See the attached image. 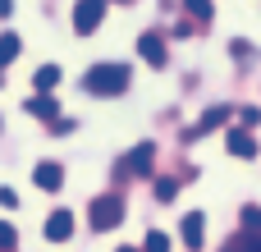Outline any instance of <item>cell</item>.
Masks as SVG:
<instances>
[{"instance_id":"obj_2","label":"cell","mask_w":261,"mask_h":252,"mask_svg":"<svg viewBox=\"0 0 261 252\" xmlns=\"http://www.w3.org/2000/svg\"><path fill=\"white\" fill-rule=\"evenodd\" d=\"M87 220H92V230H115V225L124 220V197H119V193H101V197H92Z\"/></svg>"},{"instance_id":"obj_3","label":"cell","mask_w":261,"mask_h":252,"mask_svg":"<svg viewBox=\"0 0 261 252\" xmlns=\"http://www.w3.org/2000/svg\"><path fill=\"white\" fill-rule=\"evenodd\" d=\"M101 18H106V0H78L73 5V32H96L101 28Z\"/></svg>"},{"instance_id":"obj_11","label":"cell","mask_w":261,"mask_h":252,"mask_svg":"<svg viewBox=\"0 0 261 252\" xmlns=\"http://www.w3.org/2000/svg\"><path fill=\"white\" fill-rule=\"evenodd\" d=\"M28 115H37V119H60V106H55L50 92H37V96L28 101Z\"/></svg>"},{"instance_id":"obj_21","label":"cell","mask_w":261,"mask_h":252,"mask_svg":"<svg viewBox=\"0 0 261 252\" xmlns=\"http://www.w3.org/2000/svg\"><path fill=\"white\" fill-rule=\"evenodd\" d=\"M14 14V0H0V18H9Z\"/></svg>"},{"instance_id":"obj_22","label":"cell","mask_w":261,"mask_h":252,"mask_svg":"<svg viewBox=\"0 0 261 252\" xmlns=\"http://www.w3.org/2000/svg\"><path fill=\"white\" fill-rule=\"evenodd\" d=\"M119 252H138V248H119Z\"/></svg>"},{"instance_id":"obj_8","label":"cell","mask_w":261,"mask_h":252,"mask_svg":"<svg viewBox=\"0 0 261 252\" xmlns=\"http://www.w3.org/2000/svg\"><path fill=\"white\" fill-rule=\"evenodd\" d=\"M50 243H64L69 234H73V211H55L50 220H46V230H41Z\"/></svg>"},{"instance_id":"obj_5","label":"cell","mask_w":261,"mask_h":252,"mask_svg":"<svg viewBox=\"0 0 261 252\" xmlns=\"http://www.w3.org/2000/svg\"><path fill=\"white\" fill-rule=\"evenodd\" d=\"M225 119H229V110H225V106H211V110L202 115V124H193V129L184 133V142H197V138H206V133H211V129H220Z\"/></svg>"},{"instance_id":"obj_6","label":"cell","mask_w":261,"mask_h":252,"mask_svg":"<svg viewBox=\"0 0 261 252\" xmlns=\"http://www.w3.org/2000/svg\"><path fill=\"white\" fill-rule=\"evenodd\" d=\"M32 184H37V188H46V193H60V184H64V170H60L55 161H41V165L32 170Z\"/></svg>"},{"instance_id":"obj_17","label":"cell","mask_w":261,"mask_h":252,"mask_svg":"<svg viewBox=\"0 0 261 252\" xmlns=\"http://www.w3.org/2000/svg\"><path fill=\"white\" fill-rule=\"evenodd\" d=\"M184 9H188L193 18H202V23L211 18V0H184Z\"/></svg>"},{"instance_id":"obj_18","label":"cell","mask_w":261,"mask_h":252,"mask_svg":"<svg viewBox=\"0 0 261 252\" xmlns=\"http://www.w3.org/2000/svg\"><path fill=\"white\" fill-rule=\"evenodd\" d=\"M14 243H18V234H14V225H5V220H0V252H9Z\"/></svg>"},{"instance_id":"obj_20","label":"cell","mask_w":261,"mask_h":252,"mask_svg":"<svg viewBox=\"0 0 261 252\" xmlns=\"http://www.w3.org/2000/svg\"><path fill=\"white\" fill-rule=\"evenodd\" d=\"M0 207H9V211H14V207H18V193H14V188H0Z\"/></svg>"},{"instance_id":"obj_19","label":"cell","mask_w":261,"mask_h":252,"mask_svg":"<svg viewBox=\"0 0 261 252\" xmlns=\"http://www.w3.org/2000/svg\"><path fill=\"white\" fill-rule=\"evenodd\" d=\"M243 225H248V230H257V234H261V207H243Z\"/></svg>"},{"instance_id":"obj_9","label":"cell","mask_w":261,"mask_h":252,"mask_svg":"<svg viewBox=\"0 0 261 252\" xmlns=\"http://www.w3.org/2000/svg\"><path fill=\"white\" fill-rule=\"evenodd\" d=\"M138 55H142V60H147V64H156V69H161V64H165V60H170V55H165V41H161V37H156V32H147V37H142V41H138Z\"/></svg>"},{"instance_id":"obj_12","label":"cell","mask_w":261,"mask_h":252,"mask_svg":"<svg viewBox=\"0 0 261 252\" xmlns=\"http://www.w3.org/2000/svg\"><path fill=\"white\" fill-rule=\"evenodd\" d=\"M220 252H261V234H257V230H239Z\"/></svg>"},{"instance_id":"obj_10","label":"cell","mask_w":261,"mask_h":252,"mask_svg":"<svg viewBox=\"0 0 261 252\" xmlns=\"http://www.w3.org/2000/svg\"><path fill=\"white\" fill-rule=\"evenodd\" d=\"M225 142H229V152H234L239 161H252V156H257V142H252V133H248V129H229V138H225Z\"/></svg>"},{"instance_id":"obj_4","label":"cell","mask_w":261,"mask_h":252,"mask_svg":"<svg viewBox=\"0 0 261 252\" xmlns=\"http://www.w3.org/2000/svg\"><path fill=\"white\" fill-rule=\"evenodd\" d=\"M151 156H156V142H138V147L128 152V161L119 165V174H124V179H142V174L151 170Z\"/></svg>"},{"instance_id":"obj_13","label":"cell","mask_w":261,"mask_h":252,"mask_svg":"<svg viewBox=\"0 0 261 252\" xmlns=\"http://www.w3.org/2000/svg\"><path fill=\"white\" fill-rule=\"evenodd\" d=\"M55 83H60V64H41V69L32 73V87H37V92H55Z\"/></svg>"},{"instance_id":"obj_16","label":"cell","mask_w":261,"mask_h":252,"mask_svg":"<svg viewBox=\"0 0 261 252\" xmlns=\"http://www.w3.org/2000/svg\"><path fill=\"white\" fill-rule=\"evenodd\" d=\"M174 193H179L174 179H156V202H174Z\"/></svg>"},{"instance_id":"obj_14","label":"cell","mask_w":261,"mask_h":252,"mask_svg":"<svg viewBox=\"0 0 261 252\" xmlns=\"http://www.w3.org/2000/svg\"><path fill=\"white\" fill-rule=\"evenodd\" d=\"M18 51H23V41H18L14 32H0V69H5V64H14V60H18Z\"/></svg>"},{"instance_id":"obj_1","label":"cell","mask_w":261,"mask_h":252,"mask_svg":"<svg viewBox=\"0 0 261 252\" xmlns=\"http://www.w3.org/2000/svg\"><path fill=\"white\" fill-rule=\"evenodd\" d=\"M128 83H133V69H128V64H119V60L92 64V69L83 73V87H87L92 96H124V92H128Z\"/></svg>"},{"instance_id":"obj_7","label":"cell","mask_w":261,"mask_h":252,"mask_svg":"<svg viewBox=\"0 0 261 252\" xmlns=\"http://www.w3.org/2000/svg\"><path fill=\"white\" fill-rule=\"evenodd\" d=\"M202 225H206V216H202V211H188V216H184L179 234H184V243H188V252H197V248H202V239H206V234H202Z\"/></svg>"},{"instance_id":"obj_15","label":"cell","mask_w":261,"mask_h":252,"mask_svg":"<svg viewBox=\"0 0 261 252\" xmlns=\"http://www.w3.org/2000/svg\"><path fill=\"white\" fill-rule=\"evenodd\" d=\"M142 252H170V239H165L161 230H151V234H147V243H142Z\"/></svg>"}]
</instances>
